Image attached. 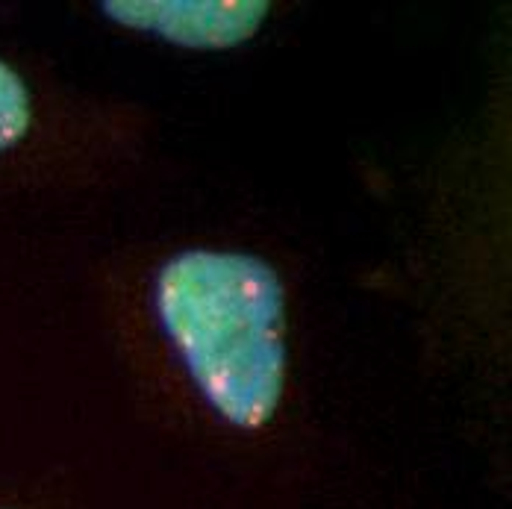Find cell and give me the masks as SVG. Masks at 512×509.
<instances>
[{
	"instance_id": "cell-4",
	"label": "cell",
	"mask_w": 512,
	"mask_h": 509,
	"mask_svg": "<svg viewBox=\"0 0 512 509\" xmlns=\"http://www.w3.org/2000/svg\"><path fill=\"white\" fill-rule=\"evenodd\" d=\"M0 509H15V507H3V504H0Z\"/></svg>"
},
{
	"instance_id": "cell-1",
	"label": "cell",
	"mask_w": 512,
	"mask_h": 509,
	"mask_svg": "<svg viewBox=\"0 0 512 509\" xmlns=\"http://www.w3.org/2000/svg\"><path fill=\"white\" fill-rule=\"evenodd\" d=\"M151 312L168 357L227 430L262 433L289 386L286 286L236 248H183L154 274Z\"/></svg>"
},
{
	"instance_id": "cell-2",
	"label": "cell",
	"mask_w": 512,
	"mask_h": 509,
	"mask_svg": "<svg viewBox=\"0 0 512 509\" xmlns=\"http://www.w3.org/2000/svg\"><path fill=\"white\" fill-rule=\"evenodd\" d=\"M121 30L186 51H230L259 36L271 15L265 0H106L98 6Z\"/></svg>"
},
{
	"instance_id": "cell-3",
	"label": "cell",
	"mask_w": 512,
	"mask_h": 509,
	"mask_svg": "<svg viewBox=\"0 0 512 509\" xmlns=\"http://www.w3.org/2000/svg\"><path fill=\"white\" fill-rule=\"evenodd\" d=\"M45 106L30 77L0 56V165L36 142L42 133Z\"/></svg>"
}]
</instances>
